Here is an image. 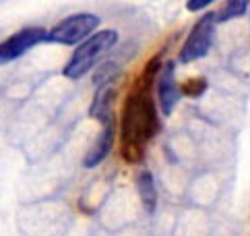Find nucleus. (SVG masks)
<instances>
[{
  "label": "nucleus",
  "mask_w": 250,
  "mask_h": 236,
  "mask_svg": "<svg viewBox=\"0 0 250 236\" xmlns=\"http://www.w3.org/2000/svg\"><path fill=\"white\" fill-rule=\"evenodd\" d=\"M137 189H139V197H141V203L145 207V212L153 213L155 207H157V189H155L151 172L145 170L137 176Z\"/></svg>",
  "instance_id": "1a4fd4ad"
},
{
  "label": "nucleus",
  "mask_w": 250,
  "mask_h": 236,
  "mask_svg": "<svg viewBox=\"0 0 250 236\" xmlns=\"http://www.w3.org/2000/svg\"><path fill=\"white\" fill-rule=\"evenodd\" d=\"M157 95H159V106H162L164 114H172L176 104L180 102V85L176 81V62H166L164 71H159L157 75Z\"/></svg>",
  "instance_id": "423d86ee"
},
{
  "label": "nucleus",
  "mask_w": 250,
  "mask_h": 236,
  "mask_svg": "<svg viewBox=\"0 0 250 236\" xmlns=\"http://www.w3.org/2000/svg\"><path fill=\"white\" fill-rule=\"evenodd\" d=\"M114 139H116V122L104 124L102 131H100V135H97L95 143L91 145V149L85 153L83 166H85V168H95V166H100L102 162L105 160V156L110 153L112 145H114Z\"/></svg>",
  "instance_id": "0eeeda50"
},
{
  "label": "nucleus",
  "mask_w": 250,
  "mask_h": 236,
  "mask_svg": "<svg viewBox=\"0 0 250 236\" xmlns=\"http://www.w3.org/2000/svg\"><path fill=\"white\" fill-rule=\"evenodd\" d=\"M118 42V33L114 29H102L89 38L75 50V54L68 58V62L62 69V75L66 79H81L87 75V71H91L97 60H100L105 52L114 48V44Z\"/></svg>",
  "instance_id": "f03ea898"
},
{
  "label": "nucleus",
  "mask_w": 250,
  "mask_h": 236,
  "mask_svg": "<svg viewBox=\"0 0 250 236\" xmlns=\"http://www.w3.org/2000/svg\"><path fill=\"white\" fill-rule=\"evenodd\" d=\"M209 4H211V0H190V2H186V8L188 11H203Z\"/></svg>",
  "instance_id": "f8f14e48"
},
{
  "label": "nucleus",
  "mask_w": 250,
  "mask_h": 236,
  "mask_svg": "<svg viewBox=\"0 0 250 236\" xmlns=\"http://www.w3.org/2000/svg\"><path fill=\"white\" fill-rule=\"evenodd\" d=\"M153 83L137 77L122 106L120 153L128 164H139L145 158L147 143L159 133V116L151 95Z\"/></svg>",
  "instance_id": "f257e3e1"
},
{
  "label": "nucleus",
  "mask_w": 250,
  "mask_h": 236,
  "mask_svg": "<svg viewBox=\"0 0 250 236\" xmlns=\"http://www.w3.org/2000/svg\"><path fill=\"white\" fill-rule=\"evenodd\" d=\"M100 27V17L93 13H77L56 23L46 33V42L60 44V46H75V44L87 40L89 35Z\"/></svg>",
  "instance_id": "7ed1b4c3"
},
{
  "label": "nucleus",
  "mask_w": 250,
  "mask_h": 236,
  "mask_svg": "<svg viewBox=\"0 0 250 236\" xmlns=\"http://www.w3.org/2000/svg\"><path fill=\"white\" fill-rule=\"evenodd\" d=\"M46 29L43 27H25V29L13 33L11 38L0 42V65L13 62L25 52H29L33 46L46 42Z\"/></svg>",
  "instance_id": "39448f33"
},
{
  "label": "nucleus",
  "mask_w": 250,
  "mask_h": 236,
  "mask_svg": "<svg viewBox=\"0 0 250 236\" xmlns=\"http://www.w3.org/2000/svg\"><path fill=\"white\" fill-rule=\"evenodd\" d=\"M246 11H248V0H229L215 15V21H219V23L229 21V19H234V17H242Z\"/></svg>",
  "instance_id": "9d476101"
},
{
  "label": "nucleus",
  "mask_w": 250,
  "mask_h": 236,
  "mask_svg": "<svg viewBox=\"0 0 250 236\" xmlns=\"http://www.w3.org/2000/svg\"><path fill=\"white\" fill-rule=\"evenodd\" d=\"M215 13H207L203 15L199 21L194 23L192 31L188 33V38L182 44L180 54H178V60L180 62H194L203 58L205 54L209 52L211 44H213V35H215Z\"/></svg>",
  "instance_id": "20e7f679"
},
{
  "label": "nucleus",
  "mask_w": 250,
  "mask_h": 236,
  "mask_svg": "<svg viewBox=\"0 0 250 236\" xmlns=\"http://www.w3.org/2000/svg\"><path fill=\"white\" fill-rule=\"evenodd\" d=\"M205 92H207V79L205 77H192L180 87V94L188 97H201Z\"/></svg>",
  "instance_id": "9b49d317"
},
{
  "label": "nucleus",
  "mask_w": 250,
  "mask_h": 236,
  "mask_svg": "<svg viewBox=\"0 0 250 236\" xmlns=\"http://www.w3.org/2000/svg\"><path fill=\"white\" fill-rule=\"evenodd\" d=\"M114 102H116V89L114 87H108V85L100 87V92L95 94V99H93V104H91V116L102 126L104 124H110V122H116Z\"/></svg>",
  "instance_id": "6e6552de"
}]
</instances>
